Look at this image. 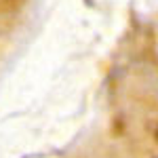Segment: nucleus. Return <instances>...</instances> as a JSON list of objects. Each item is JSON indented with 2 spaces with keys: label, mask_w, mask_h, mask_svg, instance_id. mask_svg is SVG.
Masks as SVG:
<instances>
[{
  "label": "nucleus",
  "mask_w": 158,
  "mask_h": 158,
  "mask_svg": "<svg viewBox=\"0 0 158 158\" xmlns=\"http://www.w3.org/2000/svg\"><path fill=\"white\" fill-rule=\"evenodd\" d=\"M15 9V0H0V11H9Z\"/></svg>",
  "instance_id": "f257e3e1"
}]
</instances>
